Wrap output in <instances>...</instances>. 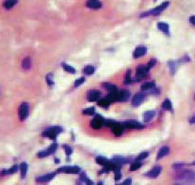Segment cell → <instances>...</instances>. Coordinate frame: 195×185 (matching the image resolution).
Segmentation results:
<instances>
[{
	"instance_id": "cell-1",
	"label": "cell",
	"mask_w": 195,
	"mask_h": 185,
	"mask_svg": "<svg viewBox=\"0 0 195 185\" xmlns=\"http://www.w3.org/2000/svg\"><path fill=\"white\" fill-rule=\"evenodd\" d=\"M62 132V129L60 127V126H55V127H52L50 129H48L47 131H45L42 135L45 136V137H48V138H50V139H53L55 140L57 136Z\"/></svg>"
},
{
	"instance_id": "cell-2",
	"label": "cell",
	"mask_w": 195,
	"mask_h": 185,
	"mask_svg": "<svg viewBox=\"0 0 195 185\" xmlns=\"http://www.w3.org/2000/svg\"><path fill=\"white\" fill-rule=\"evenodd\" d=\"M178 179L186 180V181H191L195 179V173L191 170H181L177 175Z\"/></svg>"
},
{
	"instance_id": "cell-3",
	"label": "cell",
	"mask_w": 195,
	"mask_h": 185,
	"mask_svg": "<svg viewBox=\"0 0 195 185\" xmlns=\"http://www.w3.org/2000/svg\"><path fill=\"white\" fill-rule=\"evenodd\" d=\"M29 114V105L28 103H23L19 107V118L23 121L25 120Z\"/></svg>"
},
{
	"instance_id": "cell-4",
	"label": "cell",
	"mask_w": 195,
	"mask_h": 185,
	"mask_svg": "<svg viewBox=\"0 0 195 185\" xmlns=\"http://www.w3.org/2000/svg\"><path fill=\"white\" fill-rule=\"evenodd\" d=\"M168 5H169V2H168V1L163 2L161 5H159L158 7H157L156 9H154V10L148 11V12H144L143 14H141V17H145V16L151 15V14H153V15H158L159 13H161V12L168 7Z\"/></svg>"
},
{
	"instance_id": "cell-5",
	"label": "cell",
	"mask_w": 195,
	"mask_h": 185,
	"mask_svg": "<svg viewBox=\"0 0 195 185\" xmlns=\"http://www.w3.org/2000/svg\"><path fill=\"white\" fill-rule=\"evenodd\" d=\"M105 122H106V121H105L104 118L101 117L100 115H97L96 117L91 121V126L93 129H100V128L104 125Z\"/></svg>"
},
{
	"instance_id": "cell-6",
	"label": "cell",
	"mask_w": 195,
	"mask_h": 185,
	"mask_svg": "<svg viewBox=\"0 0 195 185\" xmlns=\"http://www.w3.org/2000/svg\"><path fill=\"white\" fill-rule=\"evenodd\" d=\"M58 172L66 174H78L80 172V168L78 166H63L59 168Z\"/></svg>"
},
{
	"instance_id": "cell-7",
	"label": "cell",
	"mask_w": 195,
	"mask_h": 185,
	"mask_svg": "<svg viewBox=\"0 0 195 185\" xmlns=\"http://www.w3.org/2000/svg\"><path fill=\"white\" fill-rule=\"evenodd\" d=\"M150 70V68L147 65H141L140 67H138L137 69V74H136V79H141L142 77H144Z\"/></svg>"
},
{
	"instance_id": "cell-8",
	"label": "cell",
	"mask_w": 195,
	"mask_h": 185,
	"mask_svg": "<svg viewBox=\"0 0 195 185\" xmlns=\"http://www.w3.org/2000/svg\"><path fill=\"white\" fill-rule=\"evenodd\" d=\"M110 128H111L113 133L115 135H117V136L121 135L122 133H123V131H124V125H122L121 123L116 122V121H114L112 123V125L110 126Z\"/></svg>"
},
{
	"instance_id": "cell-9",
	"label": "cell",
	"mask_w": 195,
	"mask_h": 185,
	"mask_svg": "<svg viewBox=\"0 0 195 185\" xmlns=\"http://www.w3.org/2000/svg\"><path fill=\"white\" fill-rule=\"evenodd\" d=\"M130 93L126 89L118 91V102H126L129 99Z\"/></svg>"
},
{
	"instance_id": "cell-10",
	"label": "cell",
	"mask_w": 195,
	"mask_h": 185,
	"mask_svg": "<svg viewBox=\"0 0 195 185\" xmlns=\"http://www.w3.org/2000/svg\"><path fill=\"white\" fill-rule=\"evenodd\" d=\"M124 127L127 129H141L142 125L136 120H127L124 123Z\"/></svg>"
},
{
	"instance_id": "cell-11",
	"label": "cell",
	"mask_w": 195,
	"mask_h": 185,
	"mask_svg": "<svg viewBox=\"0 0 195 185\" xmlns=\"http://www.w3.org/2000/svg\"><path fill=\"white\" fill-rule=\"evenodd\" d=\"M144 94L143 93H137L132 99V105L137 107L144 101Z\"/></svg>"
},
{
	"instance_id": "cell-12",
	"label": "cell",
	"mask_w": 195,
	"mask_h": 185,
	"mask_svg": "<svg viewBox=\"0 0 195 185\" xmlns=\"http://www.w3.org/2000/svg\"><path fill=\"white\" fill-rule=\"evenodd\" d=\"M56 175H57V172H54V173H50V174H46V175L38 177V178H37V181H38V182H46V181H49V180H51Z\"/></svg>"
},
{
	"instance_id": "cell-13",
	"label": "cell",
	"mask_w": 195,
	"mask_h": 185,
	"mask_svg": "<svg viewBox=\"0 0 195 185\" xmlns=\"http://www.w3.org/2000/svg\"><path fill=\"white\" fill-rule=\"evenodd\" d=\"M100 96V92L98 90H96V89H93V90H91L89 92V95H88V100L90 102H95L98 100Z\"/></svg>"
},
{
	"instance_id": "cell-14",
	"label": "cell",
	"mask_w": 195,
	"mask_h": 185,
	"mask_svg": "<svg viewBox=\"0 0 195 185\" xmlns=\"http://www.w3.org/2000/svg\"><path fill=\"white\" fill-rule=\"evenodd\" d=\"M86 5H87L88 8L93 9V10L100 9V8L102 7V4L98 1V0H89Z\"/></svg>"
},
{
	"instance_id": "cell-15",
	"label": "cell",
	"mask_w": 195,
	"mask_h": 185,
	"mask_svg": "<svg viewBox=\"0 0 195 185\" xmlns=\"http://www.w3.org/2000/svg\"><path fill=\"white\" fill-rule=\"evenodd\" d=\"M160 171H161V167L160 166H155L153 169H151L147 174H146V176H148L150 178H157L159 175Z\"/></svg>"
},
{
	"instance_id": "cell-16",
	"label": "cell",
	"mask_w": 195,
	"mask_h": 185,
	"mask_svg": "<svg viewBox=\"0 0 195 185\" xmlns=\"http://www.w3.org/2000/svg\"><path fill=\"white\" fill-rule=\"evenodd\" d=\"M147 52V49L145 47H138L135 51H134V57L135 58H139L142 56H144Z\"/></svg>"
},
{
	"instance_id": "cell-17",
	"label": "cell",
	"mask_w": 195,
	"mask_h": 185,
	"mask_svg": "<svg viewBox=\"0 0 195 185\" xmlns=\"http://www.w3.org/2000/svg\"><path fill=\"white\" fill-rule=\"evenodd\" d=\"M155 111L154 110H150V111H147V112H145L143 114V119H144V121L145 122H149L150 120H152V119L155 117Z\"/></svg>"
},
{
	"instance_id": "cell-18",
	"label": "cell",
	"mask_w": 195,
	"mask_h": 185,
	"mask_svg": "<svg viewBox=\"0 0 195 185\" xmlns=\"http://www.w3.org/2000/svg\"><path fill=\"white\" fill-rule=\"evenodd\" d=\"M22 68L24 69L25 71H28L31 68V58L30 57H25L22 62Z\"/></svg>"
},
{
	"instance_id": "cell-19",
	"label": "cell",
	"mask_w": 195,
	"mask_h": 185,
	"mask_svg": "<svg viewBox=\"0 0 195 185\" xmlns=\"http://www.w3.org/2000/svg\"><path fill=\"white\" fill-rule=\"evenodd\" d=\"M169 151H170V149H169L167 146H165V147H162V148L159 149L158 153H157V160H160V159H161V158H163L164 156H166V155L169 153Z\"/></svg>"
},
{
	"instance_id": "cell-20",
	"label": "cell",
	"mask_w": 195,
	"mask_h": 185,
	"mask_svg": "<svg viewBox=\"0 0 195 185\" xmlns=\"http://www.w3.org/2000/svg\"><path fill=\"white\" fill-rule=\"evenodd\" d=\"M28 169H29V166L27 163L25 162H23V163L20 165V171H21V177L22 178H25L27 173H28Z\"/></svg>"
},
{
	"instance_id": "cell-21",
	"label": "cell",
	"mask_w": 195,
	"mask_h": 185,
	"mask_svg": "<svg viewBox=\"0 0 195 185\" xmlns=\"http://www.w3.org/2000/svg\"><path fill=\"white\" fill-rule=\"evenodd\" d=\"M107 98L110 101V103L118 101V90H115V91H110L109 93L108 94Z\"/></svg>"
},
{
	"instance_id": "cell-22",
	"label": "cell",
	"mask_w": 195,
	"mask_h": 185,
	"mask_svg": "<svg viewBox=\"0 0 195 185\" xmlns=\"http://www.w3.org/2000/svg\"><path fill=\"white\" fill-rule=\"evenodd\" d=\"M18 170V166H13L11 168H10V169H3L2 171H1V173H0V175L1 176H5V175H9V174H13V173H15L16 171Z\"/></svg>"
},
{
	"instance_id": "cell-23",
	"label": "cell",
	"mask_w": 195,
	"mask_h": 185,
	"mask_svg": "<svg viewBox=\"0 0 195 185\" xmlns=\"http://www.w3.org/2000/svg\"><path fill=\"white\" fill-rule=\"evenodd\" d=\"M157 27H158V29L160 31L164 32L168 36L170 35V33H169V26L167 24H165V23H158V24H157Z\"/></svg>"
},
{
	"instance_id": "cell-24",
	"label": "cell",
	"mask_w": 195,
	"mask_h": 185,
	"mask_svg": "<svg viewBox=\"0 0 195 185\" xmlns=\"http://www.w3.org/2000/svg\"><path fill=\"white\" fill-rule=\"evenodd\" d=\"M113 161L115 162L116 164L122 166V165H124V164H127L128 163V159H126L124 157H120V156H117V157H114L113 158Z\"/></svg>"
},
{
	"instance_id": "cell-25",
	"label": "cell",
	"mask_w": 195,
	"mask_h": 185,
	"mask_svg": "<svg viewBox=\"0 0 195 185\" xmlns=\"http://www.w3.org/2000/svg\"><path fill=\"white\" fill-rule=\"evenodd\" d=\"M17 3V0H6L4 2L3 6L5 9L7 10H11V8H13V6Z\"/></svg>"
},
{
	"instance_id": "cell-26",
	"label": "cell",
	"mask_w": 195,
	"mask_h": 185,
	"mask_svg": "<svg viewBox=\"0 0 195 185\" xmlns=\"http://www.w3.org/2000/svg\"><path fill=\"white\" fill-rule=\"evenodd\" d=\"M155 87V82H146L141 86L142 90H150Z\"/></svg>"
},
{
	"instance_id": "cell-27",
	"label": "cell",
	"mask_w": 195,
	"mask_h": 185,
	"mask_svg": "<svg viewBox=\"0 0 195 185\" xmlns=\"http://www.w3.org/2000/svg\"><path fill=\"white\" fill-rule=\"evenodd\" d=\"M108 162H109V160L104 158V157H102V156H98L96 158V163L98 165H100V166H105L107 165Z\"/></svg>"
},
{
	"instance_id": "cell-28",
	"label": "cell",
	"mask_w": 195,
	"mask_h": 185,
	"mask_svg": "<svg viewBox=\"0 0 195 185\" xmlns=\"http://www.w3.org/2000/svg\"><path fill=\"white\" fill-rule=\"evenodd\" d=\"M110 104V101L108 99V98H105V99H102L98 102V105L101 106V107H104V108H107L109 107V105Z\"/></svg>"
},
{
	"instance_id": "cell-29",
	"label": "cell",
	"mask_w": 195,
	"mask_h": 185,
	"mask_svg": "<svg viewBox=\"0 0 195 185\" xmlns=\"http://www.w3.org/2000/svg\"><path fill=\"white\" fill-rule=\"evenodd\" d=\"M62 67H63V69H64V71H66L67 73H70V74H76V69H75V68H73L72 66L63 63V64H62Z\"/></svg>"
},
{
	"instance_id": "cell-30",
	"label": "cell",
	"mask_w": 195,
	"mask_h": 185,
	"mask_svg": "<svg viewBox=\"0 0 195 185\" xmlns=\"http://www.w3.org/2000/svg\"><path fill=\"white\" fill-rule=\"evenodd\" d=\"M84 74H92L93 73H94V71H95V69H94V67L93 66H91V65H88V66H86L85 68H84Z\"/></svg>"
},
{
	"instance_id": "cell-31",
	"label": "cell",
	"mask_w": 195,
	"mask_h": 185,
	"mask_svg": "<svg viewBox=\"0 0 195 185\" xmlns=\"http://www.w3.org/2000/svg\"><path fill=\"white\" fill-rule=\"evenodd\" d=\"M57 148H58V145L56 144V143H53L49 148H48L47 149H46V152H47V154L48 155H50V154H53L56 150H57Z\"/></svg>"
},
{
	"instance_id": "cell-32",
	"label": "cell",
	"mask_w": 195,
	"mask_h": 185,
	"mask_svg": "<svg viewBox=\"0 0 195 185\" xmlns=\"http://www.w3.org/2000/svg\"><path fill=\"white\" fill-rule=\"evenodd\" d=\"M162 108L166 109V110H172V103H171L170 100H165L162 103Z\"/></svg>"
},
{
	"instance_id": "cell-33",
	"label": "cell",
	"mask_w": 195,
	"mask_h": 185,
	"mask_svg": "<svg viewBox=\"0 0 195 185\" xmlns=\"http://www.w3.org/2000/svg\"><path fill=\"white\" fill-rule=\"evenodd\" d=\"M104 86H105V88H106L107 90H109V92H110V91H115V90H117V86H114V85H112V84H110V83H105V84H104Z\"/></svg>"
},
{
	"instance_id": "cell-34",
	"label": "cell",
	"mask_w": 195,
	"mask_h": 185,
	"mask_svg": "<svg viewBox=\"0 0 195 185\" xmlns=\"http://www.w3.org/2000/svg\"><path fill=\"white\" fill-rule=\"evenodd\" d=\"M140 166H141V163H140V162H138V160H137L136 162H134V163L131 165V166H130V171H135V170L139 169Z\"/></svg>"
},
{
	"instance_id": "cell-35",
	"label": "cell",
	"mask_w": 195,
	"mask_h": 185,
	"mask_svg": "<svg viewBox=\"0 0 195 185\" xmlns=\"http://www.w3.org/2000/svg\"><path fill=\"white\" fill-rule=\"evenodd\" d=\"M83 114L87 115V116H92V115L95 114V108L94 107H90V108L84 109L83 110Z\"/></svg>"
},
{
	"instance_id": "cell-36",
	"label": "cell",
	"mask_w": 195,
	"mask_h": 185,
	"mask_svg": "<svg viewBox=\"0 0 195 185\" xmlns=\"http://www.w3.org/2000/svg\"><path fill=\"white\" fill-rule=\"evenodd\" d=\"M121 166H117V167L114 169L115 172V180H119L121 179Z\"/></svg>"
},
{
	"instance_id": "cell-37",
	"label": "cell",
	"mask_w": 195,
	"mask_h": 185,
	"mask_svg": "<svg viewBox=\"0 0 195 185\" xmlns=\"http://www.w3.org/2000/svg\"><path fill=\"white\" fill-rule=\"evenodd\" d=\"M169 67L171 69V73H172V74H175V61H170L169 62Z\"/></svg>"
},
{
	"instance_id": "cell-38",
	"label": "cell",
	"mask_w": 195,
	"mask_h": 185,
	"mask_svg": "<svg viewBox=\"0 0 195 185\" xmlns=\"http://www.w3.org/2000/svg\"><path fill=\"white\" fill-rule=\"evenodd\" d=\"M130 71L128 70L127 71V73H126V79H125V83L126 84V85H128V84H130L131 82H132V79H131V77H130Z\"/></svg>"
},
{
	"instance_id": "cell-39",
	"label": "cell",
	"mask_w": 195,
	"mask_h": 185,
	"mask_svg": "<svg viewBox=\"0 0 195 185\" xmlns=\"http://www.w3.org/2000/svg\"><path fill=\"white\" fill-rule=\"evenodd\" d=\"M148 155H149V153H148V152H142V153H140V154L139 155V157L137 158V160H138V161L144 160L145 158H147V157H148Z\"/></svg>"
},
{
	"instance_id": "cell-40",
	"label": "cell",
	"mask_w": 195,
	"mask_h": 185,
	"mask_svg": "<svg viewBox=\"0 0 195 185\" xmlns=\"http://www.w3.org/2000/svg\"><path fill=\"white\" fill-rule=\"evenodd\" d=\"M84 81H85V78H84V77H81V78L78 79V80L75 82V86H76V87H77V86H79L80 85H82V84L84 83Z\"/></svg>"
},
{
	"instance_id": "cell-41",
	"label": "cell",
	"mask_w": 195,
	"mask_h": 185,
	"mask_svg": "<svg viewBox=\"0 0 195 185\" xmlns=\"http://www.w3.org/2000/svg\"><path fill=\"white\" fill-rule=\"evenodd\" d=\"M63 149H64V150H65V152H66V155H68V156L73 152V149H72L69 146H67V145H64V146H63Z\"/></svg>"
},
{
	"instance_id": "cell-42",
	"label": "cell",
	"mask_w": 195,
	"mask_h": 185,
	"mask_svg": "<svg viewBox=\"0 0 195 185\" xmlns=\"http://www.w3.org/2000/svg\"><path fill=\"white\" fill-rule=\"evenodd\" d=\"M52 74H48L47 77H46V80H47V84L49 86H52L53 85V81H52Z\"/></svg>"
},
{
	"instance_id": "cell-43",
	"label": "cell",
	"mask_w": 195,
	"mask_h": 185,
	"mask_svg": "<svg viewBox=\"0 0 195 185\" xmlns=\"http://www.w3.org/2000/svg\"><path fill=\"white\" fill-rule=\"evenodd\" d=\"M155 64H156V60H155V59H152V60H151V61L147 64V66L151 69L153 66H155Z\"/></svg>"
},
{
	"instance_id": "cell-44",
	"label": "cell",
	"mask_w": 195,
	"mask_h": 185,
	"mask_svg": "<svg viewBox=\"0 0 195 185\" xmlns=\"http://www.w3.org/2000/svg\"><path fill=\"white\" fill-rule=\"evenodd\" d=\"M189 22H190V24H192L193 26H195V16H191L189 18Z\"/></svg>"
},
{
	"instance_id": "cell-45",
	"label": "cell",
	"mask_w": 195,
	"mask_h": 185,
	"mask_svg": "<svg viewBox=\"0 0 195 185\" xmlns=\"http://www.w3.org/2000/svg\"><path fill=\"white\" fill-rule=\"evenodd\" d=\"M184 165L183 164H177V165H174V168H180V167H182Z\"/></svg>"
},
{
	"instance_id": "cell-46",
	"label": "cell",
	"mask_w": 195,
	"mask_h": 185,
	"mask_svg": "<svg viewBox=\"0 0 195 185\" xmlns=\"http://www.w3.org/2000/svg\"><path fill=\"white\" fill-rule=\"evenodd\" d=\"M131 183V179H127L126 180L124 181V184H130Z\"/></svg>"
},
{
	"instance_id": "cell-47",
	"label": "cell",
	"mask_w": 195,
	"mask_h": 185,
	"mask_svg": "<svg viewBox=\"0 0 195 185\" xmlns=\"http://www.w3.org/2000/svg\"><path fill=\"white\" fill-rule=\"evenodd\" d=\"M190 122H191V123H195V117L192 118V119L190 120Z\"/></svg>"
}]
</instances>
